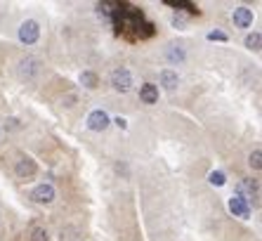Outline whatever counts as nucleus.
<instances>
[{
    "mask_svg": "<svg viewBox=\"0 0 262 241\" xmlns=\"http://www.w3.org/2000/svg\"><path fill=\"white\" fill-rule=\"evenodd\" d=\"M111 22L116 26L118 36H128L130 41H146L154 36V24L146 22L144 12L125 3H121L116 12L111 14Z\"/></svg>",
    "mask_w": 262,
    "mask_h": 241,
    "instance_id": "f257e3e1",
    "label": "nucleus"
},
{
    "mask_svg": "<svg viewBox=\"0 0 262 241\" xmlns=\"http://www.w3.org/2000/svg\"><path fill=\"white\" fill-rule=\"evenodd\" d=\"M40 73V59L33 54H26L19 59V78L21 81H33Z\"/></svg>",
    "mask_w": 262,
    "mask_h": 241,
    "instance_id": "f03ea898",
    "label": "nucleus"
},
{
    "mask_svg": "<svg viewBox=\"0 0 262 241\" xmlns=\"http://www.w3.org/2000/svg\"><path fill=\"white\" fill-rule=\"evenodd\" d=\"M236 196H241V199L248 204L250 199H253V206H260V182L257 180H241L236 187Z\"/></svg>",
    "mask_w": 262,
    "mask_h": 241,
    "instance_id": "7ed1b4c3",
    "label": "nucleus"
},
{
    "mask_svg": "<svg viewBox=\"0 0 262 241\" xmlns=\"http://www.w3.org/2000/svg\"><path fill=\"white\" fill-rule=\"evenodd\" d=\"M38 38H40V26H38V22L26 19L24 24L19 26V41L24 43V45H33Z\"/></svg>",
    "mask_w": 262,
    "mask_h": 241,
    "instance_id": "20e7f679",
    "label": "nucleus"
},
{
    "mask_svg": "<svg viewBox=\"0 0 262 241\" xmlns=\"http://www.w3.org/2000/svg\"><path fill=\"white\" fill-rule=\"evenodd\" d=\"M111 85H114V90H118V92L133 90V73L123 67L116 69V71L111 73Z\"/></svg>",
    "mask_w": 262,
    "mask_h": 241,
    "instance_id": "39448f33",
    "label": "nucleus"
},
{
    "mask_svg": "<svg viewBox=\"0 0 262 241\" xmlns=\"http://www.w3.org/2000/svg\"><path fill=\"white\" fill-rule=\"evenodd\" d=\"M88 128H90L92 133H102V130H106L109 128V123H111V118H109V114L106 111H102V109H95L90 116H88Z\"/></svg>",
    "mask_w": 262,
    "mask_h": 241,
    "instance_id": "423d86ee",
    "label": "nucleus"
},
{
    "mask_svg": "<svg viewBox=\"0 0 262 241\" xmlns=\"http://www.w3.org/2000/svg\"><path fill=\"white\" fill-rule=\"evenodd\" d=\"M55 196H57V192H55V187L52 185H38L33 192H31V199L36 201V204H40V206H48V204H52L55 201Z\"/></svg>",
    "mask_w": 262,
    "mask_h": 241,
    "instance_id": "0eeeda50",
    "label": "nucleus"
},
{
    "mask_svg": "<svg viewBox=\"0 0 262 241\" xmlns=\"http://www.w3.org/2000/svg\"><path fill=\"white\" fill-rule=\"evenodd\" d=\"M14 173H17V177H21V180H29V177H33V175L38 173V166L33 158L21 156L17 163H14Z\"/></svg>",
    "mask_w": 262,
    "mask_h": 241,
    "instance_id": "6e6552de",
    "label": "nucleus"
},
{
    "mask_svg": "<svg viewBox=\"0 0 262 241\" xmlns=\"http://www.w3.org/2000/svg\"><path fill=\"white\" fill-rule=\"evenodd\" d=\"M229 211L234 213V217H241V220H248L250 217V206L241 196H236V194L229 199Z\"/></svg>",
    "mask_w": 262,
    "mask_h": 241,
    "instance_id": "1a4fd4ad",
    "label": "nucleus"
},
{
    "mask_svg": "<svg viewBox=\"0 0 262 241\" xmlns=\"http://www.w3.org/2000/svg\"><path fill=\"white\" fill-rule=\"evenodd\" d=\"M232 19L238 29H248V26L253 24V10H248V7H236L232 12Z\"/></svg>",
    "mask_w": 262,
    "mask_h": 241,
    "instance_id": "9d476101",
    "label": "nucleus"
},
{
    "mask_svg": "<svg viewBox=\"0 0 262 241\" xmlns=\"http://www.w3.org/2000/svg\"><path fill=\"white\" fill-rule=\"evenodd\" d=\"M140 99L144 104H156L159 102V85L154 83H144L140 88Z\"/></svg>",
    "mask_w": 262,
    "mask_h": 241,
    "instance_id": "9b49d317",
    "label": "nucleus"
},
{
    "mask_svg": "<svg viewBox=\"0 0 262 241\" xmlns=\"http://www.w3.org/2000/svg\"><path fill=\"white\" fill-rule=\"evenodd\" d=\"M159 78H161V85H163L165 90H175L177 83H180L177 71H172V69H163V71L159 73Z\"/></svg>",
    "mask_w": 262,
    "mask_h": 241,
    "instance_id": "f8f14e48",
    "label": "nucleus"
},
{
    "mask_svg": "<svg viewBox=\"0 0 262 241\" xmlns=\"http://www.w3.org/2000/svg\"><path fill=\"white\" fill-rule=\"evenodd\" d=\"M168 7H175V10H182L187 14H201V10L194 5V3H187V0H165Z\"/></svg>",
    "mask_w": 262,
    "mask_h": 241,
    "instance_id": "ddd939ff",
    "label": "nucleus"
},
{
    "mask_svg": "<svg viewBox=\"0 0 262 241\" xmlns=\"http://www.w3.org/2000/svg\"><path fill=\"white\" fill-rule=\"evenodd\" d=\"M118 5H121V3H116V0H104V3L97 5V10H99V14H104V17L111 19V14L118 10Z\"/></svg>",
    "mask_w": 262,
    "mask_h": 241,
    "instance_id": "4468645a",
    "label": "nucleus"
},
{
    "mask_svg": "<svg viewBox=\"0 0 262 241\" xmlns=\"http://www.w3.org/2000/svg\"><path fill=\"white\" fill-rule=\"evenodd\" d=\"M80 83L85 85V88H90V90H95L99 85V78H97V73L95 71H83L80 73Z\"/></svg>",
    "mask_w": 262,
    "mask_h": 241,
    "instance_id": "2eb2a0df",
    "label": "nucleus"
},
{
    "mask_svg": "<svg viewBox=\"0 0 262 241\" xmlns=\"http://www.w3.org/2000/svg\"><path fill=\"white\" fill-rule=\"evenodd\" d=\"M165 57H168V62H170V64H182V62H184V50L172 45V48L165 52Z\"/></svg>",
    "mask_w": 262,
    "mask_h": 241,
    "instance_id": "dca6fc26",
    "label": "nucleus"
},
{
    "mask_svg": "<svg viewBox=\"0 0 262 241\" xmlns=\"http://www.w3.org/2000/svg\"><path fill=\"white\" fill-rule=\"evenodd\" d=\"M208 182H210L213 187H225L227 177H225V173H222V170H213V173L208 175Z\"/></svg>",
    "mask_w": 262,
    "mask_h": 241,
    "instance_id": "f3484780",
    "label": "nucleus"
},
{
    "mask_svg": "<svg viewBox=\"0 0 262 241\" xmlns=\"http://www.w3.org/2000/svg\"><path fill=\"white\" fill-rule=\"evenodd\" d=\"M260 43H262V36L257 33V31L246 36V48H248V50H260Z\"/></svg>",
    "mask_w": 262,
    "mask_h": 241,
    "instance_id": "a211bd4d",
    "label": "nucleus"
},
{
    "mask_svg": "<svg viewBox=\"0 0 262 241\" xmlns=\"http://www.w3.org/2000/svg\"><path fill=\"white\" fill-rule=\"evenodd\" d=\"M248 166L253 170H260L262 168V151L260 149H253V154L248 156Z\"/></svg>",
    "mask_w": 262,
    "mask_h": 241,
    "instance_id": "6ab92c4d",
    "label": "nucleus"
},
{
    "mask_svg": "<svg viewBox=\"0 0 262 241\" xmlns=\"http://www.w3.org/2000/svg\"><path fill=\"white\" fill-rule=\"evenodd\" d=\"M31 241H50L48 239V232H45L43 227L33 225V227H31Z\"/></svg>",
    "mask_w": 262,
    "mask_h": 241,
    "instance_id": "aec40b11",
    "label": "nucleus"
},
{
    "mask_svg": "<svg viewBox=\"0 0 262 241\" xmlns=\"http://www.w3.org/2000/svg\"><path fill=\"white\" fill-rule=\"evenodd\" d=\"M208 41L227 43V33H222V31H210V33H208Z\"/></svg>",
    "mask_w": 262,
    "mask_h": 241,
    "instance_id": "412c9836",
    "label": "nucleus"
},
{
    "mask_svg": "<svg viewBox=\"0 0 262 241\" xmlns=\"http://www.w3.org/2000/svg\"><path fill=\"white\" fill-rule=\"evenodd\" d=\"M7 128H10V130H17V128H19V120L17 118H10L5 123V130H7Z\"/></svg>",
    "mask_w": 262,
    "mask_h": 241,
    "instance_id": "4be33fe9",
    "label": "nucleus"
},
{
    "mask_svg": "<svg viewBox=\"0 0 262 241\" xmlns=\"http://www.w3.org/2000/svg\"><path fill=\"white\" fill-rule=\"evenodd\" d=\"M114 123H116V126L121 128V130H125V128H128V120L121 118V116H118V118H114Z\"/></svg>",
    "mask_w": 262,
    "mask_h": 241,
    "instance_id": "5701e85b",
    "label": "nucleus"
},
{
    "mask_svg": "<svg viewBox=\"0 0 262 241\" xmlns=\"http://www.w3.org/2000/svg\"><path fill=\"white\" fill-rule=\"evenodd\" d=\"M172 24H175V26H184V19H182V17H180V14H177V17H175V19H172Z\"/></svg>",
    "mask_w": 262,
    "mask_h": 241,
    "instance_id": "b1692460",
    "label": "nucleus"
}]
</instances>
